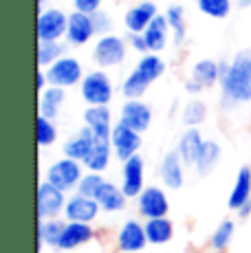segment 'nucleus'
<instances>
[{"instance_id": "1", "label": "nucleus", "mask_w": 251, "mask_h": 253, "mask_svg": "<svg viewBox=\"0 0 251 253\" xmlns=\"http://www.w3.org/2000/svg\"><path fill=\"white\" fill-rule=\"evenodd\" d=\"M220 106L234 110L251 101V48H240L231 60H220Z\"/></svg>"}, {"instance_id": "2", "label": "nucleus", "mask_w": 251, "mask_h": 253, "mask_svg": "<svg viewBox=\"0 0 251 253\" xmlns=\"http://www.w3.org/2000/svg\"><path fill=\"white\" fill-rule=\"evenodd\" d=\"M77 88H80V97L84 99L86 106H110L115 97L113 77L104 69L88 71Z\"/></svg>"}, {"instance_id": "3", "label": "nucleus", "mask_w": 251, "mask_h": 253, "mask_svg": "<svg viewBox=\"0 0 251 253\" xmlns=\"http://www.w3.org/2000/svg\"><path fill=\"white\" fill-rule=\"evenodd\" d=\"M84 174H86L84 163L75 161V159H69V157H60L44 169V181L55 185L62 192L73 194V192H77V185H80Z\"/></svg>"}, {"instance_id": "4", "label": "nucleus", "mask_w": 251, "mask_h": 253, "mask_svg": "<svg viewBox=\"0 0 251 253\" xmlns=\"http://www.w3.org/2000/svg\"><path fill=\"white\" fill-rule=\"evenodd\" d=\"M126 55H128V42L122 36H115V33L97 36L93 44V62L99 69H117L126 62Z\"/></svg>"}, {"instance_id": "5", "label": "nucleus", "mask_w": 251, "mask_h": 253, "mask_svg": "<svg viewBox=\"0 0 251 253\" xmlns=\"http://www.w3.org/2000/svg\"><path fill=\"white\" fill-rule=\"evenodd\" d=\"M150 247L146 236V220L128 218L115 231V249L117 253H143Z\"/></svg>"}, {"instance_id": "6", "label": "nucleus", "mask_w": 251, "mask_h": 253, "mask_svg": "<svg viewBox=\"0 0 251 253\" xmlns=\"http://www.w3.org/2000/svg\"><path fill=\"white\" fill-rule=\"evenodd\" d=\"M69 29V13L62 11L60 7H46L40 9L36 20L38 42H62L66 38Z\"/></svg>"}, {"instance_id": "7", "label": "nucleus", "mask_w": 251, "mask_h": 253, "mask_svg": "<svg viewBox=\"0 0 251 253\" xmlns=\"http://www.w3.org/2000/svg\"><path fill=\"white\" fill-rule=\"evenodd\" d=\"M46 71V77H49V84L51 86H60V88H73V86H80L82 80H84V66L82 62L77 60L75 55L66 53L62 55L57 62H53Z\"/></svg>"}, {"instance_id": "8", "label": "nucleus", "mask_w": 251, "mask_h": 253, "mask_svg": "<svg viewBox=\"0 0 251 253\" xmlns=\"http://www.w3.org/2000/svg\"><path fill=\"white\" fill-rule=\"evenodd\" d=\"M66 198L69 194L57 189L55 185L42 178L36 189V209H38V220H46V218H60L64 213Z\"/></svg>"}, {"instance_id": "9", "label": "nucleus", "mask_w": 251, "mask_h": 253, "mask_svg": "<svg viewBox=\"0 0 251 253\" xmlns=\"http://www.w3.org/2000/svg\"><path fill=\"white\" fill-rule=\"evenodd\" d=\"M134 203H137V213L143 220L163 218L170 213L167 192H166V187H159V185H146V189L134 198Z\"/></svg>"}, {"instance_id": "10", "label": "nucleus", "mask_w": 251, "mask_h": 253, "mask_svg": "<svg viewBox=\"0 0 251 253\" xmlns=\"http://www.w3.org/2000/svg\"><path fill=\"white\" fill-rule=\"evenodd\" d=\"M99 213H104V211H101L99 203L95 198L84 196L80 192H73L66 198V207H64L62 218L66 222H88V225H95Z\"/></svg>"}, {"instance_id": "11", "label": "nucleus", "mask_w": 251, "mask_h": 253, "mask_svg": "<svg viewBox=\"0 0 251 253\" xmlns=\"http://www.w3.org/2000/svg\"><path fill=\"white\" fill-rule=\"evenodd\" d=\"M119 178H122L119 185H122L124 194L130 201H134V198L146 189V159H143L141 154H134L128 161H124Z\"/></svg>"}, {"instance_id": "12", "label": "nucleus", "mask_w": 251, "mask_h": 253, "mask_svg": "<svg viewBox=\"0 0 251 253\" xmlns=\"http://www.w3.org/2000/svg\"><path fill=\"white\" fill-rule=\"evenodd\" d=\"M110 145H113L115 159L124 163V161H128L130 157L139 154V150H141V145H143V137H141V132H137V130L128 128L122 121H117L113 132H110Z\"/></svg>"}, {"instance_id": "13", "label": "nucleus", "mask_w": 251, "mask_h": 253, "mask_svg": "<svg viewBox=\"0 0 251 253\" xmlns=\"http://www.w3.org/2000/svg\"><path fill=\"white\" fill-rule=\"evenodd\" d=\"M185 168L187 165L183 163L181 154L176 152V150H167L166 154L161 157V161H159V181L166 189H181L183 185H185Z\"/></svg>"}, {"instance_id": "14", "label": "nucleus", "mask_w": 251, "mask_h": 253, "mask_svg": "<svg viewBox=\"0 0 251 253\" xmlns=\"http://www.w3.org/2000/svg\"><path fill=\"white\" fill-rule=\"evenodd\" d=\"M93 38H97L93 16L73 9V11L69 13V29H66L64 42L69 46H84V44H88Z\"/></svg>"}, {"instance_id": "15", "label": "nucleus", "mask_w": 251, "mask_h": 253, "mask_svg": "<svg viewBox=\"0 0 251 253\" xmlns=\"http://www.w3.org/2000/svg\"><path fill=\"white\" fill-rule=\"evenodd\" d=\"M128 128L137 130V132H146L152 126V108L141 99H126L119 110V119Z\"/></svg>"}, {"instance_id": "16", "label": "nucleus", "mask_w": 251, "mask_h": 253, "mask_svg": "<svg viewBox=\"0 0 251 253\" xmlns=\"http://www.w3.org/2000/svg\"><path fill=\"white\" fill-rule=\"evenodd\" d=\"M95 238H97V231L88 222H66L60 238V245H57V251H64V253L77 251L82 247L95 242Z\"/></svg>"}, {"instance_id": "17", "label": "nucleus", "mask_w": 251, "mask_h": 253, "mask_svg": "<svg viewBox=\"0 0 251 253\" xmlns=\"http://www.w3.org/2000/svg\"><path fill=\"white\" fill-rule=\"evenodd\" d=\"M82 119H84V126L97 139H108L110 141V132H113L115 124H117L113 110H110V106H86Z\"/></svg>"}, {"instance_id": "18", "label": "nucleus", "mask_w": 251, "mask_h": 253, "mask_svg": "<svg viewBox=\"0 0 251 253\" xmlns=\"http://www.w3.org/2000/svg\"><path fill=\"white\" fill-rule=\"evenodd\" d=\"M159 16V9L152 0H141L124 13V27L128 33H143L150 22Z\"/></svg>"}, {"instance_id": "19", "label": "nucleus", "mask_w": 251, "mask_h": 253, "mask_svg": "<svg viewBox=\"0 0 251 253\" xmlns=\"http://www.w3.org/2000/svg\"><path fill=\"white\" fill-rule=\"evenodd\" d=\"M95 143H97V137L84 126V128H80L75 134H71V137L62 143V154L69 159H75V161H80V163H86V159H88L90 152L95 150Z\"/></svg>"}, {"instance_id": "20", "label": "nucleus", "mask_w": 251, "mask_h": 253, "mask_svg": "<svg viewBox=\"0 0 251 253\" xmlns=\"http://www.w3.org/2000/svg\"><path fill=\"white\" fill-rule=\"evenodd\" d=\"M187 77H190L192 82H196L203 90L214 88V86L220 84V60L201 57V60H196L194 64H192Z\"/></svg>"}, {"instance_id": "21", "label": "nucleus", "mask_w": 251, "mask_h": 253, "mask_svg": "<svg viewBox=\"0 0 251 253\" xmlns=\"http://www.w3.org/2000/svg\"><path fill=\"white\" fill-rule=\"evenodd\" d=\"M220 159H223V145L216 139H205V143H203L199 157H196V163H194L196 176H201V178L209 176V174L218 168Z\"/></svg>"}, {"instance_id": "22", "label": "nucleus", "mask_w": 251, "mask_h": 253, "mask_svg": "<svg viewBox=\"0 0 251 253\" xmlns=\"http://www.w3.org/2000/svg\"><path fill=\"white\" fill-rule=\"evenodd\" d=\"M203 143H205V137L201 134V128H185L181 132V137L176 141V152L181 154L183 163H185L187 168H194Z\"/></svg>"}, {"instance_id": "23", "label": "nucleus", "mask_w": 251, "mask_h": 253, "mask_svg": "<svg viewBox=\"0 0 251 253\" xmlns=\"http://www.w3.org/2000/svg\"><path fill=\"white\" fill-rule=\"evenodd\" d=\"M64 227H66V220L62 216L60 218H46V220H38V227H36L38 251H44L46 247H49V249H57Z\"/></svg>"}, {"instance_id": "24", "label": "nucleus", "mask_w": 251, "mask_h": 253, "mask_svg": "<svg viewBox=\"0 0 251 253\" xmlns=\"http://www.w3.org/2000/svg\"><path fill=\"white\" fill-rule=\"evenodd\" d=\"M251 201V168L249 165H243L236 174L234 187L229 189V196H227V207L231 211H238L243 205H247Z\"/></svg>"}, {"instance_id": "25", "label": "nucleus", "mask_w": 251, "mask_h": 253, "mask_svg": "<svg viewBox=\"0 0 251 253\" xmlns=\"http://www.w3.org/2000/svg\"><path fill=\"white\" fill-rule=\"evenodd\" d=\"M143 36H146L150 53L166 51L167 44H170V40H172V31H170V24H167L166 13H159V16L150 22V27L143 31Z\"/></svg>"}, {"instance_id": "26", "label": "nucleus", "mask_w": 251, "mask_h": 253, "mask_svg": "<svg viewBox=\"0 0 251 253\" xmlns=\"http://www.w3.org/2000/svg\"><path fill=\"white\" fill-rule=\"evenodd\" d=\"M95 201L99 203V207H101V211L104 213H119V211H124L126 209L130 198L124 194L122 185H117L113 181H106Z\"/></svg>"}, {"instance_id": "27", "label": "nucleus", "mask_w": 251, "mask_h": 253, "mask_svg": "<svg viewBox=\"0 0 251 253\" xmlns=\"http://www.w3.org/2000/svg\"><path fill=\"white\" fill-rule=\"evenodd\" d=\"M146 236H148V242L150 247H161L170 245L176 236V229H174V222L170 220L167 216L163 218H152V220H146Z\"/></svg>"}, {"instance_id": "28", "label": "nucleus", "mask_w": 251, "mask_h": 253, "mask_svg": "<svg viewBox=\"0 0 251 253\" xmlns=\"http://www.w3.org/2000/svg\"><path fill=\"white\" fill-rule=\"evenodd\" d=\"M66 101V88L60 86H49L40 92V99H38V115H44L49 119H57L62 106Z\"/></svg>"}, {"instance_id": "29", "label": "nucleus", "mask_w": 251, "mask_h": 253, "mask_svg": "<svg viewBox=\"0 0 251 253\" xmlns=\"http://www.w3.org/2000/svg\"><path fill=\"white\" fill-rule=\"evenodd\" d=\"M234 236H236V220L234 218H225L211 231L209 240H207V249L211 253H225L234 242Z\"/></svg>"}, {"instance_id": "30", "label": "nucleus", "mask_w": 251, "mask_h": 253, "mask_svg": "<svg viewBox=\"0 0 251 253\" xmlns=\"http://www.w3.org/2000/svg\"><path fill=\"white\" fill-rule=\"evenodd\" d=\"M113 159H115V152H113V145H110V141L108 139H97V143H95V150L90 152V157L86 159L84 168L88 169V172L104 174L106 169L110 168Z\"/></svg>"}, {"instance_id": "31", "label": "nucleus", "mask_w": 251, "mask_h": 253, "mask_svg": "<svg viewBox=\"0 0 251 253\" xmlns=\"http://www.w3.org/2000/svg\"><path fill=\"white\" fill-rule=\"evenodd\" d=\"M150 86H152V82L148 80V77H143L137 69H132L128 75L124 77L119 90H122L124 99H141V97L150 90Z\"/></svg>"}, {"instance_id": "32", "label": "nucleus", "mask_w": 251, "mask_h": 253, "mask_svg": "<svg viewBox=\"0 0 251 253\" xmlns=\"http://www.w3.org/2000/svg\"><path fill=\"white\" fill-rule=\"evenodd\" d=\"M134 69L141 73L143 77H148V80H150L152 84H154L159 77L166 75L167 64H166V60L161 57V53H143V55L137 60Z\"/></svg>"}, {"instance_id": "33", "label": "nucleus", "mask_w": 251, "mask_h": 253, "mask_svg": "<svg viewBox=\"0 0 251 253\" xmlns=\"http://www.w3.org/2000/svg\"><path fill=\"white\" fill-rule=\"evenodd\" d=\"M166 18L172 31V42L181 46L187 38V22H185V7L183 4H170L166 9Z\"/></svg>"}, {"instance_id": "34", "label": "nucleus", "mask_w": 251, "mask_h": 253, "mask_svg": "<svg viewBox=\"0 0 251 253\" xmlns=\"http://www.w3.org/2000/svg\"><path fill=\"white\" fill-rule=\"evenodd\" d=\"M181 121L185 128H201L207 121V104L199 97H192L190 101H185L181 110Z\"/></svg>"}, {"instance_id": "35", "label": "nucleus", "mask_w": 251, "mask_h": 253, "mask_svg": "<svg viewBox=\"0 0 251 253\" xmlns=\"http://www.w3.org/2000/svg\"><path fill=\"white\" fill-rule=\"evenodd\" d=\"M66 42H38L36 48V62L38 69H49L53 62H57L62 55H66Z\"/></svg>"}, {"instance_id": "36", "label": "nucleus", "mask_w": 251, "mask_h": 253, "mask_svg": "<svg viewBox=\"0 0 251 253\" xmlns=\"http://www.w3.org/2000/svg\"><path fill=\"white\" fill-rule=\"evenodd\" d=\"M60 137V130L55 126V119H49L44 115H38L36 121V141L40 148H51Z\"/></svg>"}, {"instance_id": "37", "label": "nucleus", "mask_w": 251, "mask_h": 253, "mask_svg": "<svg viewBox=\"0 0 251 253\" xmlns=\"http://www.w3.org/2000/svg\"><path fill=\"white\" fill-rule=\"evenodd\" d=\"M196 7L203 16L211 18V20H225L231 13L234 0H196Z\"/></svg>"}, {"instance_id": "38", "label": "nucleus", "mask_w": 251, "mask_h": 253, "mask_svg": "<svg viewBox=\"0 0 251 253\" xmlns=\"http://www.w3.org/2000/svg\"><path fill=\"white\" fill-rule=\"evenodd\" d=\"M106 181H108V178H104V174H99V172H88V169H86V174L82 176L80 185H77V192L84 194V196L97 198V194L101 192V187H104Z\"/></svg>"}, {"instance_id": "39", "label": "nucleus", "mask_w": 251, "mask_h": 253, "mask_svg": "<svg viewBox=\"0 0 251 253\" xmlns=\"http://www.w3.org/2000/svg\"><path fill=\"white\" fill-rule=\"evenodd\" d=\"M93 22H95V31H97V36H106V33L113 31V18H110V13L106 11H99L93 13Z\"/></svg>"}, {"instance_id": "40", "label": "nucleus", "mask_w": 251, "mask_h": 253, "mask_svg": "<svg viewBox=\"0 0 251 253\" xmlns=\"http://www.w3.org/2000/svg\"><path fill=\"white\" fill-rule=\"evenodd\" d=\"M126 42H128V48L137 51L139 55H143V53H150V48H148V42H146V36H143V33H128Z\"/></svg>"}, {"instance_id": "41", "label": "nucleus", "mask_w": 251, "mask_h": 253, "mask_svg": "<svg viewBox=\"0 0 251 253\" xmlns=\"http://www.w3.org/2000/svg\"><path fill=\"white\" fill-rule=\"evenodd\" d=\"M101 2H104V0H73V9L93 16V13H97L101 9Z\"/></svg>"}, {"instance_id": "42", "label": "nucleus", "mask_w": 251, "mask_h": 253, "mask_svg": "<svg viewBox=\"0 0 251 253\" xmlns=\"http://www.w3.org/2000/svg\"><path fill=\"white\" fill-rule=\"evenodd\" d=\"M49 77H46V71L44 69H38V73H36V88H38V92H42L44 88H49Z\"/></svg>"}, {"instance_id": "43", "label": "nucleus", "mask_w": 251, "mask_h": 253, "mask_svg": "<svg viewBox=\"0 0 251 253\" xmlns=\"http://www.w3.org/2000/svg\"><path fill=\"white\" fill-rule=\"evenodd\" d=\"M236 216H238V218H243V220H245V218H249V216H251V201L247 203V205H243V207H240L238 211H236Z\"/></svg>"}, {"instance_id": "44", "label": "nucleus", "mask_w": 251, "mask_h": 253, "mask_svg": "<svg viewBox=\"0 0 251 253\" xmlns=\"http://www.w3.org/2000/svg\"><path fill=\"white\" fill-rule=\"evenodd\" d=\"M234 2L238 4L240 9H249V7H251V0H234Z\"/></svg>"}, {"instance_id": "45", "label": "nucleus", "mask_w": 251, "mask_h": 253, "mask_svg": "<svg viewBox=\"0 0 251 253\" xmlns=\"http://www.w3.org/2000/svg\"><path fill=\"white\" fill-rule=\"evenodd\" d=\"M38 9H46V0H38Z\"/></svg>"}, {"instance_id": "46", "label": "nucleus", "mask_w": 251, "mask_h": 253, "mask_svg": "<svg viewBox=\"0 0 251 253\" xmlns=\"http://www.w3.org/2000/svg\"><path fill=\"white\" fill-rule=\"evenodd\" d=\"M148 253H170V251H161V249H157V251H148Z\"/></svg>"}, {"instance_id": "47", "label": "nucleus", "mask_w": 251, "mask_h": 253, "mask_svg": "<svg viewBox=\"0 0 251 253\" xmlns=\"http://www.w3.org/2000/svg\"><path fill=\"white\" fill-rule=\"evenodd\" d=\"M192 253H207V251H192Z\"/></svg>"}]
</instances>
